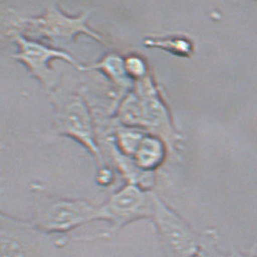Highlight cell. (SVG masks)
Segmentation results:
<instances>
[{"instance_id": "cell-1", "label": "cell", "mask_w": 257, "mask_h": 257, "mask_svg": "<svg viewBox=\"0 0 257 257\" xmlns=\"http://www.w3.org/2000/svg\"><path fill=\"white\" fill-rule=\"evenodd\" d=\"M89 11L76 16L67 14L56 2L50 3L43 13L37 17H15L12 28L27 38L38 41H48L52 47L60 48L74 43L78 36L85 35L106 46L107 42L100 33L87 23ZM61 49V48H60Z\"/></svg>"}, {"instance_id": "cell-2", "label": "cell", "mask_w": 257, "mask_h": 257, "mask_svg": "<svg viewBox=\"0 0 257 257\" xmlns=\"http://www.w3.org/2000/svg\"><path fill=\"white\" fill-rule=\"evenodd\" d=\"M99 205L38 192L34 224L45 233H64L98 220Z\"/></svg>"}, {"instance_id": "cell-3", "label": "cell", "mask_w": 257, "mask_h": 257, "mask_svg": "<svg viewBox=\"0 0 257 257\" xmlns=\"http://www.w3.org/2000/svg\"><path fill=\"white\" fill-rule=\"evenodd\" d=\"M51 95L54 103H56L55 118L57 132L86 148L98 168L105 167L100 144L96 137L94 114L86 96L82 94H73L58 98L57 95Z\"/></svg>"}, {"instance_id": "cell-4", "label": "cell", "mask_w": 257, "mask_h": 257, "mask_svg": "<svg viewBox=\"0 0 257 257\" xmlns=\"http://www.w3.org/2000/svg\"><path fill=\"white\" fill-rule=\"evenodd\" d=\"M7 35L18 46V52L12 57L21 63L48 93L54 92L58 82V76L52 67L53 61L61 60L79 71H86V66L65 50L27 38L12 29H10Z\"/></svg>"}, {"instance_id": "cell-5", "label": "cell", "mask_w": 257, "mask_h": 257, "mask_svg": "<svg viewBox=\"0 0 257 257\" xmlns=\"http://www.w3.org/2000/svg\"><path fill=\"white\" fill-rule=\"evenodd\" d=\"M154 204L155 195L136 184L126 183L99 205L98 220L108 222L112 232L116 233L137 220L152 217Z\"/></svg>"}, {"instance_id": "cell-6", "label": "cell", "mask_w": 257, "mask_h": 257, "mask_svg": "<svg viewBox=\"0 0 257 257\" xmlns=\"http://www.w3.org/2000/svg\"><path fill=\"white\" fill-rule=\"evenodd\" d=\"M153 219L164 241L180 257H193L198 242L190 226L173 210L155 196Z\"/></svg>"}, {"instance_id": "cell-7", "label": "cell", "mask_w": 257, "mask_h": 257, "mask_svg": "<svg viewBox=\"0 0 257 257\" xmlns=\"http://www.w3.org/2000/svg\"><path fill=\"white\" fill-rule=\"evenodd\" d=\"M35 224L1 214V257H37L39 234Z\"/></svg>"}, {"instance_id": "cell-8", "label": "cell", "mask_w": 257, "mask_h": 257, "mask_svg": "<svg viewBox=\"0 0 257 257\" xmlns=\"http://www.w3.org/2000/svg\"><path fill=\"white\" fill-rule=\"evenodd\" d=\"M86 71L99 72L110 84L125 93L131 91L134 86V82L125 70L124 57L117 53L106 54L99 61L86 66Z\"/></svg>"}, {"instance_id": "cell-9", "label": "cell", "mask_w": 257, "mask_h": 257, "mask_svg": "<svg viewBox=\"0 0 257 257\" xmlns=\"http://www.w3.org/2000/svg\"><path fill=\"white\" fill-rule=\"evenodd\" d=\"M164 154V148L159 140L145 137L132 159L139 170L148 172L162 162Z\"/></svg>"}, {"instance_id": "cell-10", "label": "cell", "mask_w": 257, "mask_h": 257, "mask_svg": "<svg viewBox=\"0 0 257 257\" xmlns=\"http://www.w3.org/2000/svg\"><path fill=\"white\" fill-rule=\"evenodd\" d=\"M124 67L130 79L138 82L146 75V65L137 55H127L124 57Z\"/></svg>"}, {"instance_id": "cell-11", "label": "cell", "mask_w": 257, "mask_h": 257, "mask_svg": "<svg viewBox=\"0 0 257 257\" xmlns=\"http://www.w3.org/2000/svg\"><path fill=\"white\" fill-rule=\"evenodd\" d=\"M95 179H96L97 184L100 185V186H109L114 180V173L110 167L105 166V167H102V168H98Z\"/></svg>"}, {"instance_id": "cell-12", "label": "cell", "mask_w": 257, "mask_h": 257, "mask_svg": "<svg viewBox=\"0 0 257 257\" xmlns=\"http://www.w3.org/2000/svg\"><path fill=\"white\" fill-rule=\"evenodd\" d=\"M193 257H206L205 254H203V253H201V252H197L195 253V255Z\"/></svg>"}]
</instances>
